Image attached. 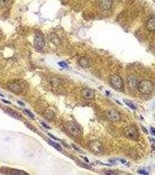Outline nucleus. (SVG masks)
I'll return each mask as SVG.
<instances>
[{
	"label": "nucleus",
	"instance_id": "nucleus-11",
	"mask_svg": "<svg viewBox=\"0 0 155 175\" xmlns=\"http://www.w3.org/2000/svg\"><path fill=\"white\" fill-rule=\"evenodd\" d=\"M8 87H9V90H11L12 92L16 93H20L22 91V88L18 83L11 84L9 85Z\"/></svg>",
	"mask_w": 155,
	"mask_h": 175
},
{
	"label": "nucleus",
	"instance_id": "nucleus-21",
	"mask_svg": "<svg viewBox=\"0 0 155 175\" xmlns=\"http://www.w3.org/2000/svg\"><path fill=\"white\" fill-rule=\"evenodd\" d=\"M24 111L25 113H26L27 115H28L30 117H31V118H34V117H35L34 114H33L32 112H30L29 111L27 110V109H24Z\"/></svg>",
	"mask_w": 155,
	"mask_h": 175
},
{
	"label": "nucleus",
	"instance_id": "nucleus-29",
	"mask_svg": "<svg viewBox=\"0 0 155 175\" xmlns=\"http://www.w3.org/2000/svg\"><path fill=\"white\" fill-rule=\"evenodd\" d=\"M2 101H3V102H6V103H9V104H11V103L9 102H8V101H5V100H4V99H2Z\"/></svg>",
	"mask_w": 155,
	"mask_h": 175
},
{
	"label": "nucleus",
	"instance_id": "nucleus-12",
	"mask_svg": "<svg viewBox=\"0 0 155 175\" xmlns=\"http://www.w3.org/2000/svg\"><path fill=\"white\" fill-rule=\"evenodd\" d=\"M5 112L9 114V116H12V117L16 118V119H18V120H20L22 117L21 115L18 113V112H16V111L12 110V109H11L10 108H7L5 109Z\"/></svg>",
	"mask_w": 155,
	"mask_h": 175
},
{
	"label": "nucleus",
	"instance_id": "nucleus-27",
	"mask_svg": "<svg viewBox=\"0 0 155 175\" xmlns=\"http://www.w3.org/2000/svg\"><path fill=\"white\" fill-rule=\"evenodd\" d=\"M151 130H152V133H153V134L155 136V128H153V127H151Z\"/></svg>",
	"mask_w": 155,
	"mask_h": 175
},
{
	"label": "nucleus",
	"instance_id": "nucleus-7",
	"mask_svg": "<svg viewBox=\"0 0 155 175\" xmlns=\"http://www.w3.org/2000/svg\"><path fill=\"white\" fill-rule=\"evenodd\" d=\"M81 95L85 99H93L95 96V92L91 88H84L81 90Z\"/></svg>",
	"mask_w": 155,
	"mask_h": 175
},
{
	"label": "nucleus",
	"instance_id": "nucleus-10",
	"mask_svg": "<svg viewBox=\"0 0 155 175\" xmlns=\"http://www.w3.org/2000/svg\"><path fill=\"white\" fill-rule=\"evenodd\" d=\"M79 64L83 68H89L91 66V61L87 57H82L79 60Z\"/></svg>",
	"mask_w": 155,
	"mask_h": 175
},
{
	"label": "nucleus",
	"instance_id": "nucleus-22",
	"mask_svg": "<svg viewBox=\"0 0 155 175\" xmlns=\"http://www.w3.org/2000/svg\"><path fill=\"white\" fill-rule=\"evenodd\" d=\"M58 64L60 65V66H61V67H62V68H68V65H67V64H66V63H65V62H64V61H61V62L58 63Z\"/></svg>",
	"mask_w": 155,
	"mask_h": 175
},
{
	"label": "nucleus",
	"instance_id": "nucleus-8",
	"mask_svg": "<svg viewBox=\"0 0 155 175\" xmlns=\"http://www.w3.org/2000/svg\"><path fill=\"white\" fill-rule=\"evenodd\" d=\"M34 45L37 49L41 50L45 45V41L42 36L37 35L34 38Z\"/></svg>",
	"mask_w": 155,
	"mask_h": 175
},
{
	"label": "nucleus",
	"instance_id": "nucleus-14",
	"mask_svg": "<svg viewBox=\"0 0 155 175\" xmlns=\"http://www.w3.org/2000/svg\"><path fill=\"white\" fill-rule=\"evenodd\" d=\"M128 86L131 89H135L137 85V81L136 79L133 76H129L127 80Z\"/></svg>",
	"mask_w": 155,
	"mask_h": 175
},
{
	"label": "nucleus",
	"instance_id": "nucleus-17",
	"mask_svg": "<svg viewBox=\"0 0 155 175\" xmlns=\"http://www.w3.org/2000/svg\"><path fill=\"white\" fill-rule=\"evenodd\" d=\"M10 174L12 175H27L28 174L24 171L17 169H12L10 172Z\"/></svg>",
	"mask_w": 155,
	"mask_h": 175
},
{
	"label": "nucleus",
	"instance_id": "nucleus-24",
	"mask_svg": "<svg viewBox=\"0 0 155 175\" xmlns=\"http://www.w3.org/2000/svg\"><path fill=\"white\" fill-rule=\"evenodd\" d=\"M138 173L140 174H148V172H146L145 170H144L143 169H141L138 170Z\"/></svg>",
	"mask_w": 155,
	"mask_h": 175
},
{
	"label": "nucleus",
	"instance_id": "nucleus-13",
	"mask_svg": "<svg viewBox=\"0 0 155 175\" xmlns=\"http://www.w3.org/2000/svg\"><path fill=\"white\" fill-rule=\"evenodd\" d=\"M50 39L54 45L57 46V45H60V43H61V40H60V39L58 37V36L57 34H53V33H52V34H50Z\"/></svg>",
	"mask_w": 155,
	"mask_h": 175
},
{
	"label": "nucleus",
	"instance_id": "nucleus-30",
	"mask_svg": "<svg viewBox=\"0 0 155 175\" xmlns=\"http://www.w3.org/2000/svg\"><path fill=\"white\" fill-rule=\"evenodd\" d=\"M0 96H3V95H1V94H0Z\"/></svg>",
	"mask_w": 155,
	"mask_h": 175
},
{
	"label": "nucleus",
	"instance_id": "nucleus-9",
	"mask_svg": "<svg viewBox=\"0 0 155 175\" xmlns=\"http://www.w3.org/2000/svg\"><path fill=\"white\" fill-rule=\"evenodd\" d=\"M113 2L112 0H99V5L102 9L107 11L112 7Z\"/></svg>",
	"mask_w": 155,
	"mask_h": 175
},
{
	"label": "nucleus",
	"instance_id": "nucleus-26",
	"mask_svg": "<svg viewBox=\"0 0 155 175\" xmlns=\"http://www.w3.org/2000/svg\"><path fill=\"white\" fill-rule=\"evenodd\" d=\"M18 103L19 104V105H20L21 106H25V104H24L23 102H22L21 101H18Z\"/></svg>",
	"mask_w": 155,
	"mask_h": 175
},
{
	"label": "nucleus",
	"instance_id": "nucleus-20",
	"mask_svg": "<svg viewBox=\"0 0 155 175\" xmlns=\"http://www.w3.org/2000/svg\"><path fill=\"white\" fill-rule=\"evenodd\" d=\"M44 116H45L46 118L47 119H52L54 117V114L52 111H47L45 113V114H44Z\"/></svg>",
	"mask_w": 155,
	"mask_h": 175
},
{
	"label": "nucleus",
	"instance_id": "nucleus-28",
	"mask_svg": "<svg viewBox=\"0 0 155 175\" xmlns=\"http://www.w3.org/2000/svg\"><path fill=\"white\" fill-rule=\"evenodd\" d=\"M42 124L44 126V127H45V128H50V127H48V126H47L46 124H45L44 123H42Z\"/></svg>",
	"mask_w": 155,
	"mask_h": 175
},
{
	"label": "nucleus",
	"instance_id": "nucleus-25",
	"mask_svg": "<svg viewBox=\"0 0 155 175\" xmlns=\"http://www.w3.org/2000/svg\"><path fill=\"white\" fill-rule=\"evenodd\" d=\"M106 174H116V173H114V172L113 171H110V170H108L106 172Z\"/></svg>",
	"mask_w": 155,
	"mask_h": 175
},
{
	"label": "nucleus",
	"instance_id": "nucleus-16",
	"mask_svg": "<svg viewBox=\"0 0 155 175\" xmlns=\"http://www.w3.org/2000/svg\"><path fill=\"white\" fill-rule=\"evenodd\" d=\"M47 143L51 147L54 148L55 149H57V151H59L62 150V147L60 144H57L56 143H55V142L53 141L52 140H50V139H47Z\"/></svg>",
	"mask_w": 155,
	"mask_h": 175
},
{
	"label": "nucleus",
	"instance_id": "nucleus-6",
	"mask_svg": "<svg viewBox=\"0 0 155 175\" xmlns=\"http://www.w3.org/2000/svg\"><path fill=\"white\" fill-rule=\"evenodd\" d=\"M106 117L112 122H119L121 120V115L118 111L114 109H110L105 112Z\"/></svg>",
	"mask_w": 155,
	"mask_h": 175
},
{
	"label": "nucleus",
	"instance_id": "nucleus-2",
	"mask_svg": "<svg viewBox=\"0 0 155 175\" xmlns=\"http://www.w3.org/2000/svg\"><path fill=\"white\" fill-rule=\"evenodd\" d=\"M68 132L73 137L78 138L81 136V130L79 126L73 122H68L66 124Z\"/></svg>",
	"mask_w": 155,
	"mask_h": 175
},
{
	"label": "nucleus",
	"instance_id": "nucleus-3",
	"mask_svg": "<svg viewBox=\"0 0 155 175\" xmlns=\"http://www.w3.org/2000/svg\"><path fill=\"white\" fill-rule=\"evenodd\" d=\"M110 82L111 85L116 90L121 91L124 88V85L121 78L118 75L114 74L110 76Z\"/></svg>",
	"mask_w": 155,
	"mask_h": 175
},
{
	"label": "nucleus",
	"instance_id": "nucleus-5",
	"mask_svg": "<svg viewBox=\"0 0 155 175\" xmlns=\"http://www.w3.org/2000/svg\"><path fill=\"white\" fill-rule=\"evenodd\" d=\"M124 136L132 140H137L138 139V133L134 126H129L124 129Z\"/></svg>",
	"mask_w": 155,
	"mask_h": 175
},
{
	"label": "nucleus",
	"instance_id": "nucleus-15",
	"mask_svg": "<svg viewBox=\"0 0 155 175\" xmlns=\"http://www.w3.org/2000/svg\"><path fill=\"white\" fill-rule=\"evenodd\" d=\"M146 28L149 31H153L155 30V18H151L146 24Z\"/></svg>",
	"mask_w": 155,
	"mask_h": 175
},
{
	"label": "nucleus",
	"instance_id": "nucleus-23",
	"mask_svg": "<svg viewBox=\"0 0 155 175\" xmlns=\"http://www.w3.org/2000/svg\"><path fill=\"white\" fill-rule=\"evenodd\" d=\"M7 3V0H0V7H4Z\"/></svg>",
	"mask_w": 155,
	"mask_h": 175
},
{
	"label": "nucleus",
	"instance_id": "nucleus-1",
	"mask_svg": "<svg viewBox=\"0 0 155 175\" xmlns=\"http://www.w3.org/2000/svg\"><path fill=\"white\" fill-rule=\"evenodd\" d=\"M138 89L139 92L143 95H149L153 89V84L149 80H142L139 83Z\"/></svg>",
	"mask_w": 155,
	"mask_h": 175
},
{
	"label": "nucleus",
	"instance_id": "nucleus-18",
	"mask_svg": "<svg viewBox=\"0 0 155 175\" xmlns=\"http://www.w3.org/2000/svg\"><path fill=\"white\" fill-rule=\"evenodd\" d=\"M124 102L128 106H129L131 109H133V110H136L137 109V106L132 101L129 100H124Z\"/></svg>",
	"mask_w": 155,
	"mask_h": 175
},
{
	"label": "nucleus",
	"instance_id": "nucleus-19",
	"mask_svg": "<svg viewBox=\"0 0 155 175\" xmlns=\"http://www.w3.org/2000/svg\"><path fill=\"white\" fill-rule=\"evenodd\" d=\"M51 85L54 86H58L60 84V81L59 79H57L56 78H54L51 80Z\"/></svg>",
	"mask_w": 155,
	"mask_h": 175
},
{
	"label": "nucleus",
	"instance_id": "nucleus-4",
	"mask_svg": "<svg viewBox=\"0 0 155 175\" xmlns=\"http://www.w3.org/2000/svg\"><path fill=\"white\" fill-rule=\"evenodd\" d=\"M89 146L90 150L96 155L102 154L104 150L102 143L98 139L91 141Z\"/></svg>",
	"mask_w": 155,
	"mask_h": 175
}]
</instances>
